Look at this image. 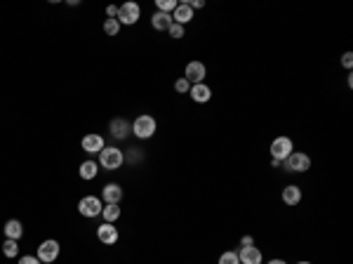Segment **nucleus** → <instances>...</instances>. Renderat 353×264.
<instances>
[{
	"label": "nucleus",
	"instance_id": "nucleus-9",
	"mask_svg": "<svg viewBox=\"0 0 353 264\" xmlns=\"http://www.w3.org/2000/svg\"><path fill=\"white\" fill-rule=\"evenodd\" d=\"M238 259H240V264H261V250H259L257 245L240 248V253H238Z\"/></svg>",
	"mask_w": 353,
	"mask_h": 264
},
{
	"label": "nucleus",
	"instance_id": "nucleus-21",
	"mask_svg": "<svg viewBox=\"0 0 353 264\" xmlns=\"http://www.w3.org/2000/svg\"><path fill=\"white\" fill-rule=\"evenodd\" d=\"M177 0H155V7H158V12H163V14H172V12L177 10Z\"/></svg>",
	"mask_w": 353,
	"mask_h": 264
},
{
	"label": "nucleus",
	"instance_id": "nucleus-33",
	"mask_svg": "<svg viewBox=\"0 0 353 264\" xmlns=\"http://www.w3.org/2000/svg\"><path fill=\"white\" fill-rule=\"evenodd\" d=\"M266 264H287L285 259H271V262H266Z\"/></svg>",
	"mask_w": 353,
	"mask_h": 264
},
{
	"label": "nucleus",
	"instance_id": "nucleus-3",
	"mask_svg": "<svg viewBox=\"0 0 353 264\" xmlns=\"http://www.w3.org/2000/svg\"><path fill=\"white\" fill-rule=\"evenodd\" d=\"M283 168H285L287 172H306V170L311 168V158L302 151H292L283 161Z\"/></svg>",
	"mask_w": 353,
	"mask_h": 264
},
{
	"label": "nucleus",
	"instance_id": "nucleus-5",
	"mask_svg": "<svg viewBox=\"0 0 353 264\" xmlns=\"http://www.w3.org/2000/svg\"><path fill=\"white\" fill-rule=\"evenodd\" d=\"M101 210H104V205L97 196H85L78 203V213L83 217H97V215H101Z\"/></svg>",
	"mask_w": 353,
	"mask_h": 264
},
{
	"label": "nucleus",
	"instance_id": "nucleus-34",
	"mask_svg": "<svg viewBox=\"0 0 353 264\" xmlns=\"http://www.w3.org/2000/svg\"><path fill=\"white\" fill-rule=\"evenodd\" d=\"M297 264H311V262H306V259H302V262H297Z\"/></svg>",
	"mask_w": 353,
	"mask_h": 264
},
{
	"label": "nucleus",
	"instance_id": "nucleus-10",
	"mask_svg": "<svg viewBox=\"0 0 353 264\" xmlns=\"http://www.w3.org/2000/svg\"><path fill=\"white\" fill-rule=\"evenodd\" d=\"M97 238H99L104 245H113V243L118 241V229L113 224H109V222H104V224L97 229Z\"/></svg>",
	"mask_w": 353,
	"mask_h": 264
},
{
	"label": "nucleus",
	"instance_id": "nucleus-25",
	"mask_svg": "<svg viewBox=\"0 0 353 264\" xmlns=\"http://www.w3.org/2000/svg\"><path fill=\"white\" fill-rule=\"evenodd\" d=\"M167 31H170V36H172L174 40L184 38V26H182V24H174V22H172V26L167 28Z\"/></svg>",
	"mask_w": 353,
	"mask_h": 264
},
{
	"label": "nucleus",
	"instance_id": "nucleus-32",
	"mask_svg": "<svg viewBox=\"0 0 353 264\" xmlns=\"http://www.w3.org/2000/svg\"><path fill=\"white\" fill-rule=\"evenodd\" d=\"M252 243H254L252 236H243V238H240V248H248V245H252Z\"/></svg>",
	"mask_w": 353,
	"mask_h": 264
},
{
	"label": "nucleus",
	"instance_id": "nucleus-7",
	"mask_svg": "<svg viewBox=\"0 0 353 264\" xmlns=\"http://www.w3.org/2000/svg\"><path fill=\"white\" fill-rule=\"evenodd\" d=\"M207 76V68H205L203 62H188L186 68H184V78L188 80V85H198L205 80Z\"/></svg>",
	"mask_w": 353,
	"mask_h": 264
},
{
	"label": "nucleus",
	"instance_id": "nucleus-24",
	"mask_svg": "<svg viewBox=\"0 0 353 264\" xmlns=\"http://www.w3.org/2000/svg\"><path fill=\"white\" fill-rule=\"evenodd\" d=\"M219 264H240V259H238V253H233V250L221 253L219 255Z\"/></svg>",
	"mask_w": 353,
	"mask_h": 264
},
{
	"label": "nucleus",
	"instance_id": "nucleus-14",
	"mask_svg": "<svg viewBox=\"0 0 353 264\" xmlns=\"http://www.w3.org/2000/svg\"><path fill=\"white\" fill-rule=\"evenodd\" d=\"M191 19H193V10H191V7H188V3H179V5H177V10L172 12V22L174 24H188L191 22Z\"/></svg>",
	"mask_w": 353,
	"mask_h": 264
},
{
	"label": "nucleus",
	"instance_id": "nucleus-29",
	"mask_svg": "<svg viewBox=\"0 0 353 264\" xmlns=\"http://www.w3.org/2000/svg\"><path fill=\"white\" fill-rule=\"evenodd\" d=\"M342 66L344 68H351L353 66V55H351V52H346V55L342 57Z\"/></svg>",
	"mask_w": 353,
	"mask_h": 264
},
{
	"label": "nucleus",
	"instance_id": "nucleus-6",
	"mask_svg": "<svg viewBox=\"0 0 353 264\" xmlns=\"http://www.w3.org/2000/svg\"><path fill=\"white\" fill-rule=\"evenodd\" d=\"M139 14H142V7L137 5V3H125V5L118 7V22L120 24H137L139 22Z\"/></svg>",
	"mask_w": 353,
	"mask_h": 264
},
{
	"label": "nucleus",
	"instance_id": "nucleus-18",
	"mask_svg": "<svg viewBox=\"0 0 353 264\" xmlns=\"http://www.w3.org/2000/svg\"><path fill=\"white\" fill-rule=\"evenodd\" d=\"M151 24H153L155 31H167L172 26V14H163V12H155L151 17Z\"/></svg>",
	"mask_w": 353,
	"mask_h": 264
},
{
	"label": "nucleus",
	"instance_id": "nucleus-19",
	"mask_svg": "<svg viewBox=\"0 0 353 264\" xmlns=\"http://www.w3.org/2000/svg\"><path fill=\"white\" fill-rule=\"evenodd\" d=\"M97 172H99V165L94 163V161H85V163L80 165V177H83V180H94Z\"/></svg>",
	"mask_w": 353,
	"mask_h": 264
},
{
	"label": "nucleus",
	"instance_id": "nucleus-11",
	"mask_svg": "<svg viewBox=\"0 0 353 264\" xmlns=\"http://www.w3.org/2000/svg\"><path fill=\"white\" fill-rule=\"evenodd\" d=\"M188 95H191V99L198 101V104H205V101L212 99V90L210 85L205 83H198V85H191V90H188Z\"/></svg>",
	"mask_w": 353,
	"mask_h": 264
},
{
	"label": "nucleus",
	"instance_id": "nucleus-23",
	"mask_svg": "<svg viewBox=\"0 0 353 264\" xmlns=\"http://www.w3.org/2000/svg\"><path fill=\"white\" fill-rule=\"evenodd\" d=\"M118 31H120V22H118V19H106L104 22V33L113 38V36H118Z\"/></svg>",
	"mask_w": 353,
	"mask_h": 264
},
{
	"label": "nucleus",
	"instance_id": "nucleus-16",
	"mask_svg": "<svg viewBox=\"0 0 353 264\" xmlns=\"http://www.w3.org/2000/svg\"><path fill=\"white\" fill-rule=\"evenodd\" d=\"M283 203L285 205H299L302 203V189L297 184H290L283 189Z\"/></svg>",
	"mask_w": 353,
	"mask_h": 264
},
{
	"label": "nucleus",
	"instance_id": "nucleus-20",
	"mask_svg": "<svg viewBox=\"0 0 353 264\" xmlns=\"http://www.w3.org/2000/svg\"><path fill=\"white\" fill-rule=\"evenodd\" d=\"M101 215H104V219L109 222V224H113V222H116V219L120 217V208H118L116 203H113V205H104Z\"/></svg>",
	"mask_w": 353,
	"mask_h": 264
},
{
	"label": "nucleus",
	"instance_id": "nucleus-26",
	"mask_svg": "<svg viewBox=\"0 0 353 264\" xmlns=\"http://www.w3.org/2000/svg\"><path fill=\"white\" fill-rule=\"evenodd\" d=\"M142 158H144L142 149H132V151L127 153V161H130V163H139V161H142Z\"/></svg>",
	"mask_w": 353,
	"mask_h": 264
},
{
	"label": "nucleus",
	"instance_id": "nucleus-15",
	"mask_svg": "<svg viewBox=\"0 0 353 264\" xmlns=\"http://www.w3.org/2000/svg\"><path fill=\"white\" fill-rule=\"evenodd\" d=\"M109 128H111V135L116 137V139H125V137L132 132V125L127 123V120H122V118H113Z\"/></svg>",
	"mask_w": 353,
	"mask_h": 264
},
{
	"label": "nucleus",
	"instance_id": "nucleus-17",
	"mask_svg": "<svg viewBox=\"0 0 353 264\" xmlns=\"http://www.w3.org/2000/svg\"><path fill=\"white\" fill-rule=\"evenodd\" d=\"M24 236V226L19 219H10L5 224V238H12V241H19Z\"/></svg>",
	"mask_w": 353,
	"mask_h": 264
},
{
	"label": "nucleus",
	"instance_id": "nucleus-27",
	"mask_svg": "<svg viewBox=\"0 0 353 264\" xmlns=\"http://www.w3.org/2000/svg\"><path fill=\"white\" fill-rule=\"evenodd\" d=\"M174 90H177V92H188V90H191V85H188L186 78H179V80L174 83Z\"/></svg>",
	"mask_w": 353,
	"mask_h": 264
},
{
	"label": "nucleus",
	"instance_id": "nucleus-31",
	"mask_svg": "<svg viewBox=\"0 0 353 264\" xmlns=\"http://www.w3.org/2000/svg\"><path fill=\"white\" fill-rule=\"evenodd\" d=\"M203 5H205L203 0H188V7H191V10H200Z\"/></svg>",
	"mask_w": 353,
	"mask_h": 264
},
{
	"label": "nucleus",
	"instance_id": "nucleus-30",
	"mask_svg": "<svg viewBox=\"0 0 353 264\" xmlns=\"http://www.w3.org/2000/svg\"><path fill=\"white\" fill-rule=\"evenodd\" d=\"M106 14H109V19H116L118 17V7L116 5H109V7H106Z\"/></svg>",
	"mask_w": 353,
	"mask_h": 264
},
{
	"label": "nucleus",
	"instance_id": "nucleus-1",
	"mask_svg": "<svg viewBox=\"0 0 353 264\" xmlns=\"http://www.w3.org/2000/svg\"><path fill=\"white\" fill-rule=\"evenodd\" d=\"M155 118L153 116H149V113H142V116H137L132 123V135L139 137V139H149V137L155 135Z\"/></svg>",
	"mask_w": 353,
	"mask_h": 264
},
{
	"label": "nucleus",
	"instance_id": "nucleus-8",
	"mask_svg": "<svg viewBox=\"0 0 353 264\" xmlns=\"http://www.w3.org/2000/svg\"><path fill=\"white\" fill-rule=\"evenodd\" d=\"M59 257V243L55 241V238H47V241H43L38 245V259L40 262H55V259Z\"/></svg>",
	"mask_w": 353,
	"mask_h": 264
},
{
	"label": "nucleus",
	"instance_id": "nucleus-2",
	"mask_svg": "<svg viewBox=\"0 0 353 264\" xmlns=\"http://www.w3.org/2000/svg\"><path fill=\"white\" fill-rule=\"evenodd\" d=\"M125 163V153L118 149V146H104L99 153V165L106 170H118Z\"/></svg>",
	"mask_w": 353,
	"mask_h": 264
},
{
	"label": "nucleus",
	"instance_id": "nucleus-4",
	"mask_svg": "<svg viewBox=\"0 0 353 264\" xmlns=\"http://www.w3.org/2000/svg\"><path fill=\"white\" fill-rule=\"evenodd\" d=\"M292 151H294V144H292L290 137H276V139L271 142V156L276 158V161H280V163Z\"/></svg>",
	"mask_w": 353,
	"mask_h": 264
},
{
	"label": "nucleus",
	"instance_id": "nucleus-13",
	"mask_svg": "<svg viewBox=\"0 0 353 264\" xmlns=\"http://www.w3.org/2000/svg\"><path fill=\"white\" fill-rule=\"evenodd\" d=\"M101 198L106 201V205H113V203H120V198H122V189H120V184H106L104 189H101Z\"/></svg>",
	"mask_w": 353,
	"mask_h": 264
},
{
	"label": "nucleus",
	"instance_id": "nucleus-28",
	"mask_svg": "<svg viewBox=\"0 0 353 264\" xmlns=\"http://www.w3.org/2000/svg\"><path fill=\"white\" fill-rule=\"evenodd\" d=\"M19 264H40V259L33 255H24V257H19Z\"/></svg>",
	"mask_w": 353,
	"mask_h": 264
},
{
	"label": "nucleus",
	"instance_id": "nucleus-12",
	"mask_svg": "<svg viewBox=\"0 0 353 264\" xmlns=\"http://www.w3.org/2000/svg\"><path fill=\"white\" fill-rule=\"evenodd\" d=\"M80 144H83L85 153H101V149H104V139L99 135H94V132L92 135H85Z\"/></svg>",
	"mask_w": 353,
	"mask_h": 264
},
{
	"label": "nucleus",
	"instance_id": "nucleus-22",
	"mask_svg": "<svg viewBox=\"0 0 353 264\" xmlns=\"http://www.w3.org/2000/svg\"><path fill=\"white\" fill-rule=\"evenodd\" d=\"M19 241H12V238H7L5 243H3V255H5V257H17V253H19V245H17Z\"/></svg>",
	"mask_w": 353,
	"mask_h": 264
}]
</instances>
